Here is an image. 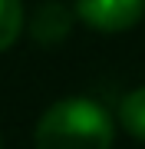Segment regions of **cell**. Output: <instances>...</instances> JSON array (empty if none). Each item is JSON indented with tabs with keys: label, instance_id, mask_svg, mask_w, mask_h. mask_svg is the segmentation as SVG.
I'll return each instance as SVG.
<instances>
[{
	"label": "cell",
	"instance_id": "6da1fadb",
	"mask_svg": "<svg viewBox=\"0 0 145 149\" xmlns=\"http://www.w3.org/2000/svg\"><path fill=\"white\" fill-rule=\"evenodd\" d=\"M115 116L92 96H66L43 109L33 129L36 149H112Z\"/></svg>",
	"mask_w": 145,
	"mask_h": 149
},
{
	"label": "cell",
	"instance_id": "7a4b0ae2",
	"mask_svg": "<svg viewBox=\"0 0 145 149\" xmlns=\"http://www.w3.org/2000/svg\"><path fill=\"white\" fill-rule=\"evenodd\" d=\"M73 13L82 27L102 37H115L142 23L145 0H73Z\"/></svg>",
	"mask_w": 145,
	"mask_h": 149
},
{
	"label": "cell",
	"instance_id": "3957f363",
	"mask_svg": "<svg viewBox=\"0 0 145 149\" xmlns=\"http://www.w3.org/2000/svg\"><path fill=\"white\" fill-rule=\"evenodd\" d=\"M73 20H76L73 7H66L63 0H43L30 17V37L43 47H56L69 37Z\"/></svg>",
	"mask_w": 145,
	"mask_h": 149
},
{
	"label": "cell",
	"instance_id": "277c9868",
	"mask_svg": "<svg viewBox=\"0 0 145 149\" xmlns=\"http://www.w3.org/2000/svg\"><path fill=\"white\" fill-rule=\"evenodd\" d=\"M115 123L132 139L145 143V83L122 96V103H119V109H115Z\"/></svg>",
	"mask_w": 145,
	"mask_h": 149
},
{
	"label": "cell",
	"instance_id": "5b68a950",
	"mask_svg": "<svg viewBox=\"0 0 145 149\" xmlns=\"http://www.w3.org/2000/svg\"><path fill=\"white\" fill-rule=\"evenodd\" d=\"M27 13H23V0H0V53L10 50L23 33Z\"/></svg>",
	"mask_w": 145,
	"mask_h": 149
},
{
	"label": "cell",
	"instance_id": "8992f818",
	"mask_svg": "<svg viewBox=\"0 0 145 149\" xmlns=\"http://www.w3.org/2000/svg\"><path fill=\"white\" fill-rule=\"evenodd\" d=\"M0 149H3V146H0Z\"/></svg>",
	"mask_w": 145,
	"mask_h": 149
}]
</instances>
